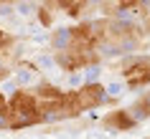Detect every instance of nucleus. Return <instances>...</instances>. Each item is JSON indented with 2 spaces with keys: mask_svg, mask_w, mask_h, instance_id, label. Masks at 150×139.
Returning a JSON list of instances; mask_svg holds the SVG:
<instances>
[{
  "mask_svg": "<svg viewBox=\"0 0 150 139\" xmlns=\"http://www.w3.org/2000/svg\"><path fill=\"white\" fill-rule=\"evenodd\" d=\"M5 106H8V96H5V94L0 91V111H3Z\"/></svg>",
  "mask_w": 150,
  "mask_h": 139,
  "instance_id": "6e6552de",
  "label": "nucleus"
},
{
  "mask_svg": "<svg viewBox=\"0 0 150 139\" xmlns=\"http://www.w3.org/2000/svg\"><path fill=\"white\" fill-rule=\"evenodd\" d=\"M33 15H36V20H38V25H41V28H51V25H54L56 13H54L51 8H46V5H38Z\"/></svg>",
  "mask_w": 150,
  "mask_h": 139,
  "instance_id": "423d86ee",
  "label": "nucleus"
},
{
  "mask_svg": "<svg viewBox=\"0 0 150 139\" xmlns=\"http://www.w3.org/2000/svg\"><path fill=\"white\" fill-rule=\"evenodd\" d=\"M102 126L110 131H117V134H125V131H132L135 126H140V122L130 114L127 106H115L102 116Z\"/></svg>",
  "mask_w": 150,
  "mask_h": 139,
  "instance_id": "7ed1b4c3",
  "label": "nucleus"
},
{
  "mask_svg": "<svg viewBox=\"0 0 150 139\" xmlns=\"http://www.w3.org/2000/svg\"><path fill=\"white\" fill-rule=\"evenodd\" d=\"M145 139H150V137H145Z\"/></svg>",
  "mask_w": 150,
  "mask_h": 139,
  "instance_id": "1a4fd4ad",
  "label": "nucleus"
},
{
  "mask_svg": "<svg viewBox=\"0 0 150 139\" xmlns=\"http://www.w3.org/2000/svg\"><path fill=\"white\" fill-rule=\"evenodd\" d=\"M76 91V101H79L81 111H94V109H99L102 104H107V99H110V91H107V86L102 84V81H84L81 86H76L74 89Z\"/></svg>",
  "mask_w": 150,
  "mask_h": 139,
  "instance_id": "f03ea898",
  "label": "nucleus"
},
{
  "mask_svg": "<svg viewBox=\"0 0 150 139\" xmlns=\"http://www.w3.org/2000/svg\"><path fill=\"white\" fill-rule=\"evenodd\" d=\"M140 25H142V33H145V38H150V15L140 18Z\"/></svg>",
  "mask_w": 150,
  "mask_h": 139,
  "instance_id": "0eeeda50",
  "label": "nucleus"
},
{
  "mask_svg": "<svg viewBox=\"0 0 150 139\" xmlns=\"http://www.w3.org/2000/svg\"><path fill=\"white\" fill-rule=\"evenodd\" d=\"M5 114H8V131H21V129H31V126L43 124L41 99L36 96L33 89H25V86L16 89L8 96Z\"/></svg>",
  "mask_w": 150,
  "mask_h": 139,
  "instance_id": "f257e3e1",
  "label": "nucleus"
},
{
  "mask_svg": "<svg viewBox=\"0 0 150 139\" xmlns=\"http://www.w3.org/2000/svg\"><path fill=\"white\" fill-rule=\"evenodd\" d=\"M127 109H130V114H132L140 124L148 122V119H150V86H148V91H145V94H140L135 101H130V106H127Z\"/></svg>",
  "mask_w": 150,
  "mask_h": 139,
  "instance_id": "39448f33",
  "label": "nucleus"
},
{
  "mask_svg": "<svg viewBox=\"0 0 150 139\" xmlns=\"http://www.w3.org/2000/svg\"><path fill=\"white\" fill-rule=\"evenodd\" d=\"M48 48H51V53L71 48V25L51 28V33H48Z\"/></svg>",
  "mask_w": 150,
  "mask_h": 139,
  "instance_id": "20e7f679",
  "label": "nucleus"
}]
</instances>
